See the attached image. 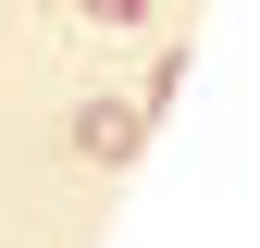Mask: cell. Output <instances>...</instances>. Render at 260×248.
I'll list each match as a JSON object with an SVG mask.
<instances>
[{"mask_svg":"<svg viewBox=\"0 0 260 248\" xmlns=\"http://www.w3.org/2000/svg\"><path fill=\"white\" fill-rule=\"evenodd\" d=\"M137 137H149V112H124V100H87L75 112V149H87V162H137Z\"/></svg>","mask_w":260,"mask_h":248,"instance_id":"obj_1","label":"cell"},{"mask_svg":"<svg viewBox=\"0 0 260 248\" xmlns=\"http://www.w3.org/2000/svg\"><path fill=\"white\" fill-rule=\"evenodd\" d=\"M75 13H100V25H137V13H149V0H75Z\"/></svg>","mask_w":260,"mask_h":248,"instance_id":"obj_2","label":"cell"}]
</instances>
